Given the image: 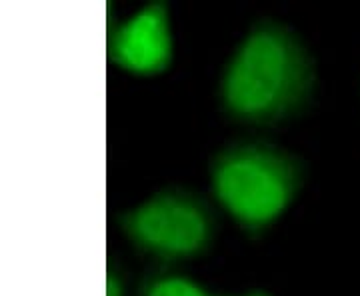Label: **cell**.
Wrapping results in <instances>:
<instances>
[{
	"label": "cell",
	"mask_w": 360,
	"mask_h": 296,
	"mask_svg": "<svg viewBox=\"0 0 360 296\" xmlns=\"http://www.w3.org/2000/svg\"><path fill=\"white\" fill-rule=\"evenodd\" d=\"M316 86L319 68L307 40L283 20L260 16L224 60L217 101L232 124L270 129L304 115Z\"/></svg>",
	"instance_id": "cell-1"
},
{
	"label": "cell",
	"mask_w": 360,
	"mask_h": 296,
	"mask_svg": "<svg viewBox=\"0 0 360 296\" xmlns=\"http://www.w3.org/2000/svg\"><path fill=\"white\" fill-rule=\"evenodd\" d=\"M243 296H274V295H270L269 290H264V288H252V290H248V292H245Z\"/></svg>",
	"instance_id": "cell-7"
},
{
	"label": "cell",
	"mask_w": 360,
	"mask_h": 296,
	"mask_svg": "<svg viewBox=\"0 0 360 296\" xmlns=\"http://www.w3.org/2000/svg\"><path fill=\"white\" fill-rule=\"evenodd\" d=\"M214 205L248 240L266 236L302 193L309 168L300 156L260 136L222 144L208 160Z\"/></svg>",
	"instance_id": "cell-2"
},
{
	"label": "cell",
	"mask_w": 360,
	"mask_h": 296,
	"mask_svg": "<svg viewBox=\"0 0 360 296\" xmlns=\"http://www.w3.org/2000/svg\"><path fill=\"white\" fill-rule=\"evenodd\" d=\"M108 63L134 77H160L174 65V32L167 0L144 2L124 20L112 16L106 26Z\"/></svg>",
	"instance_id": "cell-4"
},
{
	"label": "cell",
	"mask_w": 360,
	"mask_h": 296,
	"mask_svg": "<svg viewBox=\"0 0 360 296\" xmlns=\"http://www.w3.org/2000/svg\"><path fill=\"white\" fill-rule=\"evenodd\" d=\"M136 296H231L217 292L206 284L179 271L176 266H155L144 272L139 283Z\"/></svg>",
	"instance_id": "cell-5"
},
{
	"label": "cell",
	"mask_w": 360,
	"mask_h": 296,
	"mask_svg": "<svg viewBox=\"0 0 360 296\" xmlns=\"http://www.w3.org/2000/svg\"><path fill=\"white\" fill-rule=\"evenodd\" d=\"M106 296H129L124 272L118 269V264H112V262L106 269Z\"/></svg>",
	"instance_id": "cell-6"
},
{
	"label": "cell",
	"mask_w": 360,
	"mask_h": 296,
	"mask_svg": "<svg viewBox=\"0 0 360 296\" xmlns=\"http://www.w3.org/2000/svg\"><path fill=\"white\" fill-rule=\"evenodd\" d=\"M116 229L134 252L156 266H179L206 257L219 236V214L205 194L165 186L142 202L116 212Z\"/></svg>",
	"instance_id": "cell-3"
}]
</instances>
